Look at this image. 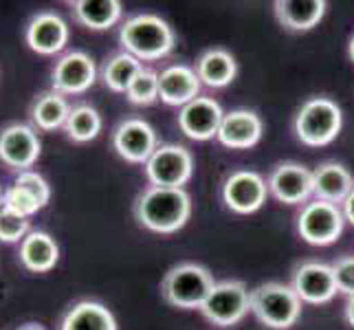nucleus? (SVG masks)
I'll return each mask as SVG.
<instances>
[{
	"mask_svg": "<svg viewBox=\"0 0 354 330\" xmlns=\"http://www.w3.org/2000/svg\"><path fill=\"white\" fill-rule=\"evenodd\" d=\"M134 220L152 234H176L192 216V196L185 190L148 185L132 205Z\"/></svg>",
	"mask_w": 354,
	"mask_h": 330,
	"instance_id": "nucleus-1",
	"label": "nucleus"
},
{
	"mask_svg": "<svg viewBox=\"0 0 354 330\" xmlns=\"http://www.w3.org/2000/svg\"><path fill=\"white\" fill-rule=\"evenodd\" d=\"M119 44L141 62H154L174 51L176 35L163 18L137 14L119 27Z\"/></svg>",
	"mask_w": 354,
	"mask_h": 330,
	"instance_id": "nucleus-2",
	"label": "nucleus"
},
{
	"mask_svg": "<svg viewBox=\"0 0 354 330\" xmlns=\"http://www.w3.org/2000/svg\"><path fill=\"white\" fill-rule=\"evenodd\" d=\"M214 286H216L214 275L205 266L196 262H183L172 266L165 273L161 282V295L174 309L201 311Z\"/></svg>",
	"mask_w": 354,
	"mask_h": 330,
	"instance_id": "nucleus-3",
	"label": "nucleus"
},
{
	"mask_svg": "<svg viewBox=\"0 0 354 330\" xmlns=\"http://www.w3.org/2000/svg\"><path fill=\"white\" fill-rule=\"evenodd\" d=\"M251 313L258 322L273 330H288L301 315V300L292 286L266 282L251 291Z\"/></svg>",
	"mask_w": 354,
	"mask_h": 330,
	"instance_id": "nucleus-4",
	"label": "nucleus"
},
{
	"mask_svg": "<svg viewBox=\"0 0 354 330\" xmlns=\"http://www.w3.org/2000/svg\"><path fill=\"white\" fill-rule=\"evenodd\" d=\"M344 126L341 108L328 97H313L304 102L295 117V134L304 145L322 148L337 139Z\"/></svg>",
	"mask_w": 354,
	"mask_h": 330,
	"instance_id": "nucleus-5",
	"label": "nucleus"
},
{
	"mask_svg": "<svg viewBox=\"0 0 354 330\" xmlns=\"http://www.w3.org/2000/svg\"><path fill=\"white\" fill-rule=\"evenodd\" d=\"M251 311V291L240 279H225L216 282L212 293L207 295L201 313L207 322L221 328H231L240 324Z\"/></svg>",
	"mask_w": 354,
	"mask_h": 330,
	"instance_id": "nucleus-6",
	"label": "nucleus"
},
{
	"mask_svg": "<svg viewBox=\"0 0 354 330\" xmlns=\"http://www.w3.org/2000/svg\"><path fill=\"white\" fill-rule=\"evenodd\" d=\"M194 174V156L178 143L158 145L154 154L145 163V176L154 187H174L183 190V185Z\"/></svg>",
	"mask_w": 354,
	"mask_h": 330,
	"instance_id": "nucleus-7",
	"label": "nucleus"
},
{
	"mask_svg": "<svg viewBox=\"0 0 354 330\" xmlns=\"http://www.w3.org/2000/svg\"><path fill=\"white\" fill-rule=\"evenodd\" d=\"M344 223L346 218L339 205L315 199L301 207L297 216V234L304 242L315 244V247H326L344 234Z\"/></svg>",
	"mask_w": 354,
	"mask_h": 330,
	"instance_id": "nucleus-8",
	"label": "nucleus"
},
{
	"mask_svg": "<svg viewBox=\"0 0 354 330\" xmlns=\"http://www.w3.org/2000/svg\"><path fill=\"white\" fill-rule=\"evenodd\" d=\"M42 143L38 132L29 124H7L0 128V163L11 172H29L38 163Z\"/></svg>",
	"mask_w": 354,
	"mask_h": 330,
	"instance_id": "nucleus-9",
	"label": "nucleus"
},
{
	"mask_svg": "<svg viewBox=\"0 0 354 330\" xmlns=\"http://www.w3.org/2000/svg\"><path fill=\"white\" fill-rule=\"evenodd\" d=\"M268 199L266 181L253 169H236L223 185V201L234 214L249 216L262 210Z\"/></svg>",
	"mask_w": 354,
	"mask_h": 330,
	"instance_id": "nucleus-10",
	"label": "nucleus"
},
{
	"mask_svg": "<svg viewBox=\"0 0 354 330\" xmlns=\"http://www.w3.org/2000/svg\"><path fill=\"white\" fill-rule=\"evenodd\" d=\"M113 148L124 161L145 165L158 148L156 132L145 119L128 117L113 130Z\"/></svg>",
	"mask_w": 354,
	"mask_h": 330,
	"instance_id": "nucleus-11",
	"label": "nucleus"
},
{
	"mask_svg": "<svg viewBox=\"0 0 354 330\" xmlns=\"http://www.w3.org/2000/svg\"><path fill=\"white\" fill-rule=\"evenodd\" d=\"M97 80V68L88 53L66 51L55 59L51 68V91L66 95L86 93Z\"/></svg>",
	"mask_w": 354,
	"mask_h": 330,
	"instance_id": "nucleus-12",
	"label": "nucleus"
},
{
	"mask_svg": "<svg viewBox=\"0 0 354 330\" xmlns=\"http://www.w3.org/2000/svg\"><path fill=\"white\" fill-rule=\"evenodd\" d=\"M68 24L55 11H38L24 27V42L38 55L62 53L68 44Z\"/></svg>",
	"mask_w": 354,
	"mask_h": 330,
	"instance_id": "nucleus-13",
	"label": "nucleus"
},
{
	"mask_svg": "<svg viewBox=\"0 0 354 330\" xmlns=\"http://www.w3.org/2000/svg\"><path fill=\"white\" fill-rule=\"evenodd\" d=\"M268 194L284 205H301L313 196V172L301 163H279L268 174Z\"/></svg>",
	"mask_w": 354,
	"mask_h": 330,
	"instance_id": "nucleus-14",
	"label": "nucleus"
},
{
	"mask_svg": "<svg viewBox=\"0 0 354 330\" xmlns=\"http://www.w3.org/2000/svg\"><path fill=\"white\" fill-rule=\"evenodd\" d=\"M223 108L212 97H196L194 102L180 108L178 128L185 137L194 141H207L218 137V130L223 124Z\"/></svg>",
	"mask_w": 354,
	"mask_h": 330,
	"instance_id": "nucleus-15",
	"label": "nucleus"
},
{
	"mask_svg": "<svg viewBox=\"0 0 354 330\" xmlns=\"http://www.w3.org/2000/svg\"><path fill=\"white\" fill-rule=\"evenodd\" d=\"M292 291L306 304H326L337 295V282L330 264L308 260L292 273Z\"/></svg>",
	"mask_w": 354,
	"mask_h": 330,
	"instance_id": "nucleus-16",
	"label": "nucleus"
},
{
	"mask_svg": "<svg viewBox=\"0 0 354 330\" xmlns=\"http://www.w3.org/2000/svg\"><path fill=\"white\" fill-rule=\"evenodd\" d=\"M264 132L262 119L253 110H231L225 113L221 130H218V141L229 150H249L255 143H260Z\"/></svg>",
	"mask_w": 354,
	"mask_h": 330,
	"instance_id": "nucleus-17",
	"label": "nucleus"
},
{
	"mask_svg": "<svg viewBox=\"0 0 354 330\" xmlns=\"http://www.w3.org/2000/svg\"><path fill=\"white\" fill-rule=\"evenodd\" d=\"M201 86L196 68L185 64H172L158 73V100L167 106H187L201 97Z\"/></svg>",
	"mask_w": 354,
	"mask_h": 330,
	"instance_id": "nucleus-18",
	"label": "nucleus"
},
{
	"mask_svg": "<svg viewBox=\"0 0 354 330\" xmlns=\"http://www.w3.org/2000/svg\"><path fill=\"white\" fill-rule=\"evenodd\" d=\"M18 258L27 271L48 273L59 260V247L51 234H46L42 229H31L20 242Z\"/></svg>",
	"mask_w": 354,
	"mask_h": 330,
	"instance_id": "nucleus-19",
	"label": "nucleus"
},
{
	"mask_svg": "<svg viewBox=\"0 0 354 330\" xmlns=\"http://www.w3.org/2000/svg\"><path fill=\"white\" fill-rule=\"evenodd\" d=\"M354 190V178L348 167L341 163L328 161L313 169V196L317 201H326L333 205H341Z\"/></svg>",
	"mask_w": 354,
	"mask_h": 330,
	"instance_id": "nucleus-20",
	"label": "nucleus"
},
{
	"mask_svg": "<svg viewBox=\"0 0 354 330\" xmlns=\"http://www.w3.org/2000/svg\"><path fill=\"white\" fill-rule=\"evenodd\" d=\"M57 330H119V326L106 304L82 300L66 309Z\"/></svg>",
	"mask_w": 354,
	"mask_h": 330,
	"instance_id": "nucleus-21",
	"label": "nucleus"
},
{
	"mask_svg": "<svg viewBox=\"0 0 354 330\" xmlns=\"http://www.w3.org/2000/svg\"><path fill=\"white\" fill-rule=\"evenodd\" d=\"M71 104L62 93L55 91H44L33 100L29 108V117L35 130L42 132H55L64 130L68 115H71Z\"/></svg>",
	"mask_w": 354,
	"mask_h": 330,
	"instance_id": "nucleus-22",
	"label": "nucleus"
},
{
	"mask_svg": "<svg viewBox=\"0 0 354 330\" xmlns=\"http://www.w3.org/2000/svg\"><path fill=\"white\" fill-rule=\"evenodd\" d=\"M73 20L91 31H106L124 16V5L119 0H75L68 3Z\"/></svg>",
	"mask_w": 354,
	"mask_h": 330,
	"instance_id": "nucleus-23",
	"label": "nucleus"
},
{
	"mask_svg": "<svg viewBox=\"0 0 354 330\" xmlns=\"http://www.w3.org/2000/svg\"><path fill=\"white\" fill-rule=\"evenodd\" d=\"M275 16L290 31H310L326 16L324 0H275Z\"/></svg>",
	"mask_w": 354,
	"mask_h": 330,
	"instance_id": "nucleus-24",
	"label": "nucleus"
},
{
	"mask_svg": "<svg viewBox=\"0 0 354 330\" xmlns=\"http://www.w3.org/2000/svg\"><path fill=\"white\" fill-rule=\"evenodd\" d=\"M238 62L225 48H209L196 62V75L201 84L209 89H225L227 84L236 80Z\"/></svg>",
	"mask_w": 354,
	"mask_h": 330,
	"instance_id": "nucleus-25",
	"label": "nucleus"
},
{
	"mask_svg": "<svg viewBox=\"0 0 354 330\" xmlns=\"http://www.w3.org/2000/svg\"><path fill=\"white\" fill-rule=\"evenodd\" d=\"M143 68L145 66H143L141 59H137V57L126 53V51H119V53H115V55H111L106 59L102 71H100V75H102V82H104V86L108 91L126 95L132 80L137 77Z\"/></svg>",
	"mask_w": 354,
	"mask_h": 330,
	"instance_id": "nucleus-26",
	"label": "nucleus"
},
{
	"mask_svg": "<svg viewBox=\"0 0 354 330\" xmlns=\"http://www.w3.org/2000/svg\"><path fill=\"white\" fill-rule=\"evenodd\" d=\"M102 126H104V121H102V115L97 113V108H93L91 104H77L71 108L64 132L68 141L73 143H91L100 137Z\"/></svg>",
	"mask_w": 354,
	"mask_h": 330,
	"instance_id": "nucleus-27",
	"label": "nucleus"
},
{
	"mask_svg": "<svg viewBox=\"0 0 354 330\" xmlns=\"http://www.w3.org/2000/svg\"><path fill=\"white\" fill-rule=\"evenodd\" d=\"M126 100L134 106H152L158 100V73L143 68L128 86Z\"/></svg>",
	"mask_w": 354,
	"mask_h": 330,
	"instance_id": "nucleus-28",
	"label": "nucleus"
},
{
	"mask_svg": "<svg viewBox=\"0 0 354 330\" xmlns=\"http://www.w3.org/2000/svg\"><path fill=\"white\" fill-rule=\"evenodd\" d=\"M5 207L11 212H16L22 218H31L33 214H38L40 210H44L42 203L35 199L33 194L14 185V183H11V185L5 190Z\"/></svg>",
	"mask_w": 354,
	"mask_h": 330,
	"instance_id": "nucleus-29",
	"label": "nucleus"
},
{
	"mask_svg": "<svg viewBox=\"0 0 354 330\" xmlns=\"http://www.w3.org/2000/svg\"><path fill=\"white\" fill-rule=\"evenodd\" d=\"M31 231V223L29 218H22L16 212L3 207L0 210V242L5 244H14V242H22V238Z\"/></svg>",
	"mask_w": 354,
	"mask_h": 330,
	"instance_id": "nucleus-30",
	"label": "nucleus"
},
{
	"mask_svg": "<svg viewBox=\"0 0 354 330\" xmlns=\"http://www.w3.org/2000/svg\"><path fill=\"white\" fill-rule=\"evenodd\" d=\"M14 185L27 190L29 194H33L35 199H38L42 203V207L48 205V201H51V185L46 183V178L38 172H33V169H29V172H20L14 181Z\"/></svg>",
	"mask_w": 354,
	"mask_h": 330,
	"instance_id": "nucleus-31",
	"label": "nucleus"
},
{
	"mask_svg": "<svg viewBox=\"0 0 354 330\" xmlns=\"http://www.w3.org/2000/svg\"><path fill=\"white\" fill-rule=\"evenodd\" d=\"M330 266L335 273L337 291L352 297L354 295V255H344V258H339Z\"/></svg>",
	"mask_w": 354,
	"mask_h": 330,
	"instance_id": "nucleus-32",
	"label": "nucleus"
},
{
	"mask_svg": "<svg viewBox=\"0 0 354 330\" xmlns=\"http://www.w3.org/2000/svg\"><path fill=\"white\" fill-rule=\"evenodd\" d=\"M341 212H344V218L350 225H354V190L350 192V196L341 203Z\"/></svg>",
	"mask_w": 354,
	"mask_h": 330,
	"instance_id": "nucleus-33",
	"label": "nucleus"
},
{
	"mask_svg": "<svg viewBox=\"0 0 354 330\" xmlns=\"http://www.w3.org/2000/svg\"><path fill=\"white\" fill-rule=\"evenodd\" d=\"M346 320L354 328V295L348 297V302H346Z\"/></svg>",
	"mask_w": 354,
	"mask_h": 330,
	"instance_id": "nucleus-34",
	"label": "nucleus"
},
{
	"mask_svg": "<svg viewBox=\"0 0 354 330\" xmlns=\"http://www.w3.org/2000/svg\"><path fill=\"white\" fill-rule=\"evenodd\" d=\"M16 330H46V328L40 326V324H35V322H27V324H22V326L16 328Z\"/></svg>",
	"mask_w": 354,
	"mask_h": 330,
	"instance_id": "nucleus-35",
	"label": "nucleus"
},
{
	"mask_svg": "<svg viewBox=\"0 0 354 330\" xmlns=\"http://www.w3.org/2000/svg\"><path fill=\"white\" fill-rule=\"evenodd\" d=\"M348 53H350V59L354 62V35L350 38V44H348Z\"/></svg>",
	"mask_w": 354,
	"mask_h": 330,
	"instance_id": "nucleus-36",
	"label": "nucleus"
},
{
	"mask_svg": "<svg viewBox=\"0 0 354 330\" xmlns=\"http://www.w3.org/2000/svg\"><path fill=\"white\" fill-rule=\"evenodd\" d=\"M5 207V190H3V185H0V210Z\"/></svg>",
	"mask_w": 354,
	"mask_h": 330,
	"instance_id": "nucleus-37",
	"label": "nucleus"
}]
</instances>
